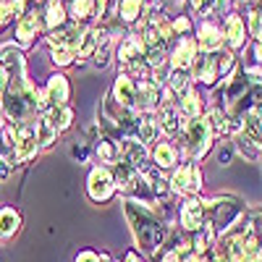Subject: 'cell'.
Returning a JSON list of instances; mask_svg holds the SVG:
<instances>
[{
    "mask_svg": "<svg viewBox=\"0 0 262 262\" xmlns=\"http://www.w3.org/2000/svg\"><path fill=\"white\" fill-rule=\"evenodd\" d=\"M249 32L257 37V42H262V11H254L249 16Z\"/></svg>",
    "mask_w": 262,
    "mask_h": 262,
    "instance_id": "cell-38",
    "label": "cell"
},
{
    "mask_svg": "<svg viewBox=\"0 0 262 262\" xmlns=\"http://www.w3.org/2000/svg\"><path fill=\"white\" fill-rule=\"evenodd\" d=\"M48 100H50V105L53 107H60V105H66V100H69V81H66V76H50V81H48Z\"/></svg>",
    "mask_w": 262,
    "mask_h": 262,
    "instance_id": "cell-15",
    "label": "cell"
},
{
    "mask_svg": "<svg viewBox=\"0 0 262 262\" xmlns=\"http://www.w3.org/2000/svg\"><path fill=\"white\" fill-rule=\"evenodd\" d=\"M168 84H170V90H173V92L184 97V95L189 92V84H191V71H189V69H173Z\"/></svg>",
    "mask_w": 262,
    "mask_h": 262,
    "instance_id": "cell-25",
    "label": "cell"
},
{
    "mask_svg": "<svg viewBox=\"0 0 262 262\" xmlns=\"http://www.w3.org/2000/svg\"><path fill=\"white\" fill-rule=\"evenodd\" d=\"M207 123H210V128H212V134H226V116L221 113V111H210L207 113Z\"/></svg>",
    "mask_w": 262,
    "mask_h": 262,
    "instance_id": "cell-34",
    "label": "cell"
},
{
    "mask_svg": "<svg viewBox=\"0 0 262 262\" xmlns=\"http://www.w3.org/2000/svg\"><path fill=\"white\" fill-rule=\"evenodd\" d=\"M71 11L76 18H90L92 13H97L95 0H71Z\"/></svg>",
    "mask_w": 262,
    "mask_h": 262,
    "instance_id": "cell-32",
    "label": "cell"
},
{
    "mask_svg": "<svg viewBox=\"0 0 262 262\" xmlns=\"http://www.w3.org/2000/svg\"><path fill=\"white\" fill-rule=\"evenodd\" d=\"M158 128H160V123L158 121H152V118H139V123H137V131H139V142L142 144H147V142H152L158 137Z\"/></svg>",
    "mask_w": 262,
    "mask_h": 262,
    "instance_id": "cell-31",
    "label": "cell"
},
{
    "mask_svg": "<svg viewBox=\"0 0 262 262\" xmlns=\"http://www.w3.org/2000/svg\"><path fill=\"white\" fill-rule=\"evenodd\" d=\"M144 11V0H118V18L126 24H134Z\"/></svg>",
    "mask_w": 262,
    "mask_h": 262,
    "instance_id": "cell-22",
    "label": "cell"
},
{
    "mask_svg": "<svg viewBox=\"0 0 262 262\" xmlns=\"http://www.w3.org/2000/svg\"><path fill=\"white\" fill-rule=\"evenodd\" d=\"M37 142H39V147H50L53 142H55V137H58V131L50 126V121L48 118H42V121H37Z\"/></svg>",
    "mask_w": 262,
    "mask_h": 262,
    "instance_id": "cell-30",
    "label": "cell"
},
{
    "mask_svg": "<svg viewBox=\"0 0 262 262\" xmlns=\"http://www.w3.org/2000/svg\"><path fill=\"white\" fill-rule=\"evenodd\" d=\"M170 189L179 191V194H186V191H200L202 189V170L196 163H189L184 168H179L170 179Z\"/></svg>",
    "mask_w": 262,
    "mask_h": 262,
    "instance_id": "cell-6",
    "label": "cell"
},
{
    "mask_svg": "<svg viewBox=\"0 0 262 262\" xmlns=\"http://www.w3.org/2000/svg\"><path fill=\"white\" fill-rule=\"evenodd\" d=\"M102 39H105L102 32H97V29H86V34H84V39H81V48H79V63H84V58L95 55L97 48L102 45Z\"/></svg>",
    "mask_w": 262,
    "mask_h": 262,
    "instance_id": "cell-20",
    "label": "cell"
},
{
    "mask_svg": "<svg viewBox=\"0 0 262 262\" xmlns=\"http://www.w3.org/2000/svg\"><path fill=\"white\" fill-rule=\"evenodd\" d=\"M152 158H155V165L158 168H173L176 165V147L173 144H168V142H160L158 147H155V152H152Z\"/></svg>",
    "mask_w": 262,
    "mask_h": 262,
    "instance_id": "cell-24",
    "label": "cell"
},
{
    "mask_svg": "<svg viewBox=\"0 0 262 262\" xmlns=\"http://www.w3.org/2000/svg\"><path fill=\"white\" fill-rule=\"evenodd\" d=\"M18 223H21V215L13 207H3L0 210V238H11L18 231Z\"/></svg>",
    "mask_w": 262,
    "mask_h": 262,
    "instance_id": "cell-21",
    "label": "cell"
},
{
    "mask_svg": "<svg viewBox=\"0 0 262 262\" xmlns=\"http://www.w3.org/2000/svg\"><path fill=\"white\" fill-rule=\"evenodd\" d=\"M200 111H202L200 95H196V92H186L184 100H181V113L191 121V118H200Z\"/></svg>",
    "mask_w": 262,
    "mask_h": 262,
    "instance_id": "cell-29",
    "label": "cell"
},
{
    "mask_svg": "<svg viewBox=\"0 0 262 262\" xmlns=\"http://www.w3.org/2000/svg\"><path fill=\"white\" fill-rule=\"evenodd\" d=\"M210 207H212V226L231 231V223L238 217V202L236 200H215Z\"/></svg>",
    "mask_w": 262,
    "mask_h": 262,
    "instance_id": "cell-10",
    "label": "cell"
},
{
    "mask_svg": "<svg viewBox=\"0 0 262 262\" xmlns=\"http://www.w3.org/2000/svg\"><path fill=\"white\" fill-rule=\"evenodd\" d=\"M97 155H100L102 163H118V160H121V147H118L113 139H100Z\"/></svg>",
    "mask_w": 262,
    "mask_h": 262,
    "instance_id": "cell-27",
    "label": "cell"
},
{
    "mask_svg": "<svg viewBox=\"0 0 262 262\" xmlns=\"http://www.w3.org/2000/svg\"><path fill=\"white\" fill-rule=\"evenodd\" d=\"M37 27H39V21L34 13H24L18 18V24H16V37L21 45H29V42L37 37Z\"/></svg>",
    "mask_w": 262,
    "mask_h": 262,
    "instance_id": "cell-17",
    "label": "cell"
},
{
    "mask_svg": "<svg viewBox=\"0 0 262 262\" xmlns=\"http://www.w3.org/2000/svg\"><path fill=\"white\" fill-rule=\"evenodd\" d=\"M212 128L207 123V118H191L184 123V149H186V155L194 158V160H200L207 155V149H210V142H212Z\"/></svg>",
    "mask_w": 262,
    "mask_h": 262,
    "instance_id": "cell-2",
    "label": "cell"
},
{
    "mask_svg": "<svg viewBox=\"0 0 262 262\" xmlns=\"http://www.w3.org/2000/svg\"><path fill=\"white\" fill-rule=\"evenodd\" d=\"M53 60H55L58 66H69V63L74 60V50H69V48H55V50H53Z\"/></svg>",
    "mask_w": 262,
    "mask_h": 262,
    "instance_id": "cell-39",
    "label": "cell"
},
{
    "mask_svg": "<svg viewBox=\"0 0 262 262\" xmlns=\"http://www.w3.org/2000/svg\"><path fill=\"white\" fill-rule=\"evenodd\" d=\"M76 262H105V257H97L95 252H81L76 257Z\"/></svg>",
    "mask_w": 262,
    "mask_h": 262,
    "instance_id": "cell-42",
    "label": "cell"
},
{
    "mask_svg": "<svg viewBox=\"0 0 262 262\" xmlns=\"http://www.w3.org/2000/svg\"><path fill=\"white\" fill-rule=\"evenodd\" d=\"M121 152H123V160H126L128 165H134L137 170L147 165V149H144L142 142H126V144L121 147Z\"/></svg>",
    "mask_w": 262,
    "mask_h": 262,
    "instance_id": "cell-18",
    "label": "cell"
},
{
    "mask_svg": "<svg viewBox=\"0 0 262 262\" xmlns=\"http://www.w3.org/2000/svg\"><path fill=\"white\" fill-rule=\"evenodd\" d=\"M194 60H196V45L194 39L184 37L173 50V69H189V66H194Z\"/></svg>",
    "mask_w": 262,
    "mask_h": 262,
    "instance_id": "cell-13",
    "label": "cell"
},
{
    "mask_svg": "<svg viewBox=\"0 0 262 262\" xmlns=\"http://www.w3.org/2000/svg\"><path fill=\"white\" fill-rule=\"evenodd\" d=\"M200 45H202V50L205 53H215V50H221L223 48V34H221V29H217L215 24H202V29H200Z\"/></svg>",
    "mask_w": 262,
    "mask_h": 262,
    "instance_id": "cell-16",
    "label": "cell"
},
{
    "mask_svg": "<svg viewBox=\"0 0 262 262\" xmlns=\"http://www.w3.org/2000/svg\"><path fill=\"white\" fill-rule=\"evenodd\" d=\"M123 212H126L128 223H131V231H134V238H137V247L139 249L152 252V249H158L165 242L168 231H165V226L149 210L139 207L137 202H126L123 205Z\"/></svg>",
    "mask_w": 262,
    "mask_h": 262,
    "instance_id": "cell-1",
    "label": "cell"
},
{
    "mask_svg": "<svg viewBox=\"0 0 262 262\" xmlns=\"http://www.w3.org/2000/svg\"><path fill=\"white\" fill-rule=\"evenodd\" d=\"M189 27H191V24H189V18H184V16L176 18V24H173V29H176V32H189Z\"/></svg>",
    "mask_w": 262,
    "mask_h": 262,
    "instance_id": "cell-44",
    "label": "cell"
},
{
    "mask_svg": "<svg viewBox=\"0 0 262 262\" xmlns=\"http://www.w3.org/2000/svg\"><path fill=\"white\" fill-rule=\"evenodd\" d=\"M11 165H13V163H11L8 158H0V181H6V179L11 176Z\"/></svg>",
    "mask_w": 262,
    "mask_h": 262,
    "instance_id": "cell-41",
    "label": "cell"
},
{
    "mask_svg": "<svg viewBox=\"0 0 262 262\" xmlns=\"http://www.w3.org/2000/svg\"><path fill=\"white\" fill-rule=\"evenodd\" d=\"M39 149V142H37V128L34 126H21L18 134H16V149L11 155V163L18 165V163H27L37 155Z\"/></svg>",
    "mask_w": 262,
    "mask_h": 262,
    "instance_id": "cell-5",
    "label": "cell"
},
{
    "mask_svg": "<svg viewBox=\"0 0 262 262\" xmlns=\"http://www.w3.org/2000/svg\"><path fill=\"white\" fill-rule=\"evenodd\" d=\"M139 184H142V176H139V170H137L134 165H128L126 160L116 165V186H118L121 191L131 194V191L139 189Z\"/></svg>",
    "mask_w": 262,
    "mask_h": 262,
    "instance_id": "cell-12",
    "label": "cell"
},
{
    "mask_svg": "<svg viewBox=\"0 0 262 262\" xmlns=\"http://www.w3.org/2000/svg\"><path fill=\"white\" fill-rule=\"evenodd\" d=\"M181 226H184V231H191V233L202 231V226H205V205L200 200H186L181 205Z\"/></svg>",
    "mask_w": 262,
    "mask_h": 262,
    "instance_id": "cell-9",
    "label": "cell"
},
{
    "mask_svg": "<svg viewBox=\"0 0 262 262\" xmlns=\"http://www.w3.org/2000/svg\"><path fill=\"white\" fill-rule=\"evenodd\" d=\"M160 262H184V259H181V252L179 249H170V252H165L160 257Z\"/></svg>",
    "mask_w": 262,
    "mask_h": 262,
    "instance_id": "cell-43",
    "label": "cell"
},
{
    "mask_svg": "<svg viewBox=\"0 0 262 262\" xmlns=\"http://www.w3.org/2000/svg\"><path fill=\"white\" fill-rule=\"evenodd\" d=\"M233 152H236V147H221V152H217V163L221 165H228L231 163V158H233Z\"/></svg>",
    "mask_w": 262,
    "mask_h": 262,
    "instance_id": "cell-40",
    "label": "cell"
},
{
    "mask_svg": "<svg viewBox=\"0 0 262 262\" xmlns=\"http://www.w3.org/2000/svg\"><path fill=\"white\" fill-rule=\"evenodd\" d=\"M254 53H257V60L262 63V42H257V45H254Z\"/></svg>",
    "mask_w": 262,
    "mask_h": 262,
    "instance_id": "cell-46",
    "label": "cell"
},
{
    "mask_svg": "<svg viewBox=\"0 0 262 262\" xmlns=\"http://www.w3.org/2000/svg\"><path fill=\"white\" fill-rule=\"evenodd\" d=\"M6 84H8V74H6V69H3V63H0V95H3Z\"/></svg>",
    "mask_w": 262,
    "mask_h": 262,
    "instance_id": "cell-45",
    "label": "cell"
},
{
    "mask_svg": "<svg viewBox=\"0 0 262 262\" xmlns=\"http://www.w3.org/2000/svg\"><path fill=\"white\" fill-rule=\"evenodd\" d=\"M16 13H18V6L13 3V0H0V27L8 24L11 16H16Z\"/></svg>",
    "mask_w": 262,
    "mask_h": 262,
    "instance_id": "cell-36",
    "label": "cell"
},
{
    "mask_svg": "<svg viewBox=\"0 0 262 262\" xmlns=\"http://www.w3.org/2000/svg\"><path fill=\"white\" fill-rule=\"evenodd\" d=\"M0 58H3V63L8 66V69H21V66H24V60H21V53H18L13 45H3V48H0Z\"/></svg>",
    "mask_w": 262,
    "mask_h": 262,
    "instance_id": "cell-33",
    "label": "cell"
},
{
    "mask_svg": "<svg viewBox=\"0 0 262 262\" xmlns=\"http://www.w3.org/2000/svg\"><path fill=\"white\" fill-rule=\"evenodd\" d=\"M144 53H147V45H144L142 34H128V37L121 42V48H118V60L126 66V69H131V66L142 63Z\"/></svg>",
    "mask_w": 262,
    "mask_h": 262,
    "instance_id": "cell-8",
    "label": "cell"
},
{
    "mask_svg": "<svg viewBox=\"0 0 262 262\" xmlns=\"http://www.w3.org/2000/svg\"><path fill=\"white\" fill-rule=\"evenodd\" d=\"M86 189H90V196L95 202H107L116 191V179L111 176V170L105 168H95L90 173V184H86Z\"/></svg>",
    "mask_w": 262,
    "mask_h": 262,
    "instance_id": "cell-7",
    "label": "cell"
},
{
    "mask_svg": "<svg viewBox=\"0 0 262 262\" xmlns=\"http://www.w3.org/2000/svg\"><path fill=\"white\" fill-rule=\"evenodd\" d=\"M107 60H111V39H102V45L97 48V53H95V66L97 69H105L107 66Z\"/></svg>",
    "mask_w": 262,
    "mask_h": 262,
    "instance_id": "cell-35",
    "label": "cell"
},
{
    "mask_svg": "<svg viewBox=\"0 0 262 262\" xmlns=\"http://www.w3.org/2000/svg\"><path fill=\"white\" fill-rule=\"evenodd\" d=\"M48 121H50V126H53L55 131H66V128L71 126V121H74V111H71V107H66V105L50 107Z\"/></svg>",
    "mask_w": 262,
    "mask_h": 262,
    "instance_id": "cell-23",
    "label": "cell"
},
{
    "mask_svg": "<svg viewBox=\"0 0 262 262\" xmlns=\"http://www.w3.org/2000/svg\"><path fill=\"white\" fill-rule=\"evenodd\" d=\"M233 66V55L231 53H221V55H212V53H202L196 55L194 66H191V76L205 84V86H212L217 81V76H221L223 71H228Z\"/></svg>",
    "mask_w": 262,
    "mask_h": 262,
    "instance_id": "cell-3",
    "label": "cell"
},
{
    "mask_svg": "<svg viewBox=\"0 0 262 262\" xmlns=\"http://www.w3.org/2000/svg\"><path fill=\"white\" fill-rule=\"evenodd\" d=\"M223 37H226V42H228V48H231V50H236V48H242V45H244V37H247V27H244L242 16H228Z\"/></svg>",
    "mask_w": 262,
    "mask_h": 262,
    "instance_id": "cell-14",
    "label": "cell"
},
{
    "mask_svg": "<svg viewBox=\"0 0 262 262\" xmlns=\"http://www.w3.org/2000/svg\"><path fill=\"white\" fill-rule=\"evenodd\" d=\"M137 97H139V105H142V107H152V105L160 100L158 84H155V81H142V84L137 86Z\"/></svg>",
    "mask_w": 262,
    "mask_h": 262,
    "instance_id": "cell-26",
    "label": "cell"
},
{
    "mask_svg": "<svg viewBox=\"0 0 262 262\" xmlns=\"http://www.w3.org/2000/svg\"><path fill=\"white\" fill-rule=\"evenodd\" d=\"M63 18H66V11H63V3L60 0H48V11H45V24L50 29L60 27L63 24Z\"/></svg>",
    "mask_w": 262,
    "mask_h": 262,
    "instance_id": "cell-28",
    "label": "cell"
},
{
    "mask_svg": "<svg viewBox=\"0 0 262 262\" xmlns=\"http://www.w3.org/2000/svg\"><path fill=\"white\" fill-rule=\"evenodd\" d=\"M24 86H27V84H21V79H18V81L13 79L11 90H8V95H6V100H3V111H6V116H8L11 121H16V123L29 121V116L34 113L32 102L27 100Z\"/></svg>",
    "mask_w": 262,
    "mask_h": 262,
    "instance_id": "cell-4",
    "label": "cell"
},
{
    "mask_svg": "<svg viewBox=\"0 0 262 262\" xmlns=\"http://www.w3.org/2000/svg\"><path fill=\"white\" fill-rule=\"evenodd\" d=\"M113 97L121 107H126V111H131L139 100H137V84L134 79H131L128 74H118L116 79V86H113Z\"/></svg>",
    "mask_w": 262,
    "mask_h": 262,
    "instance_id": "cell-11",
    "label": "cell"
},
{
    "mask_svg": "<svg viewBox=\"0 0 262 262\" xmlns=\"http://www.w3.org/2000/svg\"><path fill=\"white\" fill-rule=\"evenodd\" d=\"M160 128L165 134H179L181 131V113H179V107H173L170 102H165L163 111H160Z\"/></svg>",
    "mask_w": 262,
    "mask_h": 262,
    "instance_id": "cell-19",
    "label": "cell"
},
{
    "mask_svg": "<svg viewBox=\"0 0 262 262\" xmlns=\"http://www.w3.org/2000/svg\"><path fill=\"white\" fill-rule=\"evenodd\" d=\"M236 149L242 152V155H247L249 160H254V158H257V147H254V144H252V142H249V139H247L244 134L236 139Z\"/></svg>",
    "mask_w": 262,
    "mask_h": 262,
    "instance_id": "cell-37",
    "label": "cell"
}]
</instances>
